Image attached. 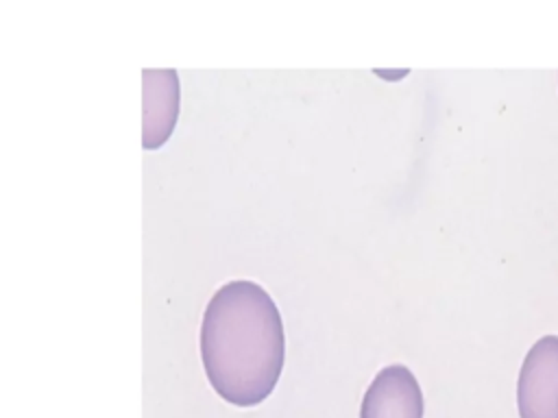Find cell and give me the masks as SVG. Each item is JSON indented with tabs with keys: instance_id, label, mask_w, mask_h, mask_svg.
<instances>
[{
	"instance_id": "cell-2",
	"label": "cell",
	"mask_w": 558,
	"mask_h": 418,
	"mask_svg": "<svg viewBox=\"0 0 558 418\" xmlns=\"http://www.w3.org/2000/svg\"><path fill=\"white\" fill-rule=\"evenodd\" d=\"M521 418H558V335H545L527 351L517 381Z\"/></svg>"
},
{
	"instance_id": "cell-3",
	"label": "cell",
	"mask_w": 558,
	"mask_h": 418,
	"mask_svg": "<svg viewBox=\"0 0 558 418\" xmlns=\"http://www.w3.org/2000/svg\"><path fill=\"white\" fill-rule=\"evenodd\" d=\"M360 418H423V392L403 364H392L381 368L371 381Z\"/></svg>"
},
{
	"instance_id": "cell-1",
	"label": "cell",
	"mask_w": 558,
	"mask_h": 418,
	"mask_svg": "<svg viewBox=\"0 0 558 418\" xmlns=\"http://www.w3.org/2000/svg\"><path fill=\"white\" fill-rule=\"evenodd\" d=\"M286 355L283 322L270 294L229 281L209 298L201 322V359L220 398L253 407L275 390Z\"/></svg>"
}]
</instances>
